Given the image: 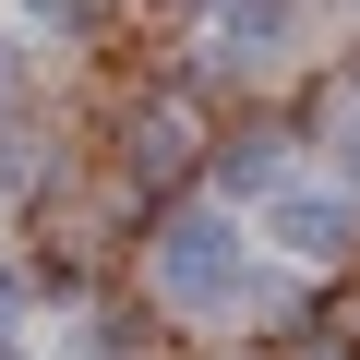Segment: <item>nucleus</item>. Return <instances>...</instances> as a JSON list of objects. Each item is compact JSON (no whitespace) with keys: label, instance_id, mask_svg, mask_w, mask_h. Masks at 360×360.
<instances>
[{"label":"nucleus","instance_id":"1","mask_svg":"<svg viewBox=\"0 0 360 360\" xmlns=\"http://www.w3.org/2000/svg\"><path fill=\"white\" fill-rule=\"evenodd\" d=\"M240 217H217V205H193V217H168L156 229V288L180 300V312H229L240 300Z\"/></svg>","mask_w":360,"mask_h":360},{"label":"nucleus","instance_id":"2","mask_svg":"<svg viewBox=\"0 0 360 360\" xmlns=\"http://www.w3.org/2000/svg\"><path fill=\"white\" fill-rule=\"evenodd\" d=\"M264 229H276L300 264L348 252V229H360V180H276V193H264Z\"/></svg>","mask_w":360,"mask_h":360},{"label":"nucleus","instance_id":"3","mask_svg":"<svg viewBox=\"0 0 360 360\" xmlns=\"http://www.w3.org/2000/svg\"><path fill=\"white\" fill-rule=\"evenodd\" d=\"M217 37H229V60H276L288 49V0H229Z\"/></svg>","mask_w":360,"mask_h":360},{"label":"nucleus","instance_id":"4","mask_svg":"<svg viewBox=\"0 0 360 360\" xmlns=\"http://www.w3.org/2000/svg\"><path fill=\"white\" fill-rule=\"evenodd\" d=\"M324 144H336V180H360V84L336 96V120H324Z\"/></svg>","mask_w":360,"mask_h":360},{"label":"nucleus","instance_id":"5","mask_svg":"<svg viewBox=\"0 0 360 360\" xmlns=\"http://www.w3.org/2000/svg\"><path fill=\"white\" fill-rule=\"evenodd\" d=\"M0 84H13V49H0Z\"/></svg>","mask_w":360,"mask_h":360}]
</instances>
